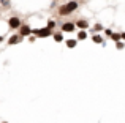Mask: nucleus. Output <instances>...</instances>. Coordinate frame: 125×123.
<instances>
[{"label": "nucleus", "mask_w": 125, "mask_h": 123, "mask_svg": "<svg viewBox=\"0 0 125 123\" xmlns=\"http://www.w3.org/2000/svg\"><path fill=\"white\" fill-rule=\"evenodd\" d=\"M3 123H8V122H3Z\"/></svg>", "instance_id": "obj_19"}, {"label": "nucleus", "mask_w": 125, "mask_h": 123, "mask_svg": "<svg viewBox=\"0 0 125 123\" xmlns=\"http://www.w3.org/2000/svg\"><path fill=\"white\" fill-rule=\"evenodd\" d=\"M54 41H57V43H62L63 41V33H54Z\"/></svg>", "instance_id": "obj_11"}, {"label": "nucleus", "mask_w": 125, "mask_h": 123, "mask_svg": "<svg viewBox=\"0 0 125 123\" xmlns=\"http://www.w3.org/2000/svg\"><path fill=\"white\" fill-rule=\"evenodd\" d=\"M92 41H94V43H97V44H104L103 38H101L100 35H94V36H92Z\"/></svg>", "instance_id": "obj_10"}, {"label": "nucleus", "mask_w": 125, "mask_h": 123, "mask_svg": "<svg viewBox=\"0 0 125 123\" xmlns=\"http://www.w3.org/2000/svg\"><path fill=\"white\" fill-rule=\"evenodd\" d=\"M21 40H22V36H21V35H13V36H10L8 44H10V46H13V44H18Z\"/></svg>", "instance_id": "obj_6"}, {"label": "nucleus", "mask_w": 125, "mask_h": 123, "mask_svg": "<svg viewBox=\"0 0 125 123\" xmlns=\"http://www.w3.org/2000/svg\"><path fill=\"white\" fill-rule=\"evenodd\" d=\"M120 40H125V32H124V33H120Z\"/></svg>", "instance_id": "obj_17"}, {"label": "nucleus", "mask_w": 125, "mask_h": 123, "mask_svg": "<svg viewBox=\"0 0 125 123\" xmlns=\"http://www.w3.org/2000/svg\"><path fill=\"white\" fill-rule=\"evenodd\" d=\"M100 30H103V25L98 22V24H95V27H94V32H100Z\"/></svg>", "instance_id": "obj_14"}, {"label": "nucleus", "mask_w": 125, "mask_h": 123, "mask_svg": "<svg viewBox=\"0 0 125 123\" xmlns=\"http://www.w3.org/2000/svg\"><path fill=\"white\" fill-rule=\"evenodd\" d=\"M59 14L60 16H68V14H71V11L67 8V5H62L60 8H59Z\"/></svg>", "instance_id": "obj_8"}, {"label": "nucleus", "mask_w": 125, "mask_h": 123, "mask_svg": "<svg viewBox=\"0 0 125 123\" xmlns=\"http://www.w3.org/2000/svg\"><path fill=\"white\" fill-rule=\"evenodd\" d=\"M78 6H79V3H78V2H74V0H71V2H68V3H67V8L70 9L71 13H73V11H76V9H78Z\"/></svg>", "instance_id": "obj_7"}, {"label": "nucleus", "mask_w": 125, "mask_h": 123, "mask_svg": "<svg viewBox=\"0 0 125 123\" xmlns=\"http://www.w3.org/2000/svg\"><path fill=\"white\" fill-rule=\"evenodd\" d=\"M74 25L79 28H83V30H85V28H89V21H85V19H79V21L74 22Z\"/></svg>", "instance_id": "obj_5"}, {"label": "nucleus", "mask_w": 125, "mask_h": 123, "mask_svg": "<svg viewBox=\"0 0 125 123\" xmlns=\"http://www.w3.org/2000/svg\"><path fill=\"white\" fill-rule=\"evenodd\" d=\"M8 25L11 28H19V27H21V19L16 18V16H13V18L8 19Z\"/></svg>", "instance_id": "obj_2"}, {"label": "nucleus", "mask_w": 125, "mask_h": 123, "mask_svg": "<svg viewBox=\"0 0 125 123\" xmlns=\"http://www.w3.org/2000/svg\"><path fill=\"white\" fill-rule=\"evenodd\" d=\"M74 22H65L63 25H62V32H65V33H70V32H74Z\"/></svg>", "instance_id": "obj_3"}, {"label": "nucleus", "mask_w": 125, "mask_h": 123, "mask_svg": "<svg viewBox=\"0 0 125 123\" xmlns=\"http://www.w3.org/2000/svg\"><path fill=\"white\" fill-rule=\"evenodd\" d=\"M46 27H48V28H51V30H52V28L55 27V22H54V21H48V25H46Z\"/></svg>", "instance_id": "obj_15"}, {"label": "nucleus", "mask_w": 125, "mask_h": 123, "mask_svg": "<svg viewBox=\"0 0 125 123\" xmlns=\"http://www.w3.org/2000/svg\"><path fill=\"white\" fill-rule=\"evenodd\" d=\"M116 47L117 49H124V43L122 41H116Z\"/></svg>", "instance_id": "obj_16"}, {"label": "nucleus", "mask_w": 125, "mask_h": 123, "mask_svg": "<svg viewBox=\"0 0 125 123\" xmlns=\"http://www.w3.org/2000/svg\"><path fill=\"white\" fill-rule=\"evenodd\" d=\"M65 44H67V47L73 49V47L78 46V40H73V38H71V40H67V41H65Z\"/></svg>", "instance_id": "obj_9"}, {"label": "nucleus", "mask_w": 125, "mask_h": 123, "mask_svg": "<svg viewBox=\"0 0 125 123\" xmlns=\"http://www.w3.org/2000/svg\"><path fill=\"white\" fill-rule=\"evenodd\" d=\"M87 38V32L85 30H81L79 33H78V40H85Z\"/></svg>", "instance_id": "obj_12"}, {"label": "nucleus", "mask_w": 125, "mask_h": 123, "mask_svg": "<svg viewBox=\"0 0 125 123\" xmlns=\"http://www.w3.org/2000/svg\"><path fill=\"white\" fill-rule=\"evenodd\" d=\"M2 41H3V36H0V43H2Z\"/></svg>", "instance_id": "obj_18"}, {"label": "nucleus", "mask_w": 125, "mask_h": 123, "mask_svg": "<svg viewBox=\"0 0 125 123\" xmlns=\"http://www.w3.org/2000/svg\"><path fill=\"white\" fill-rule=\"evenodd\" d=\"M30 33H32V28L29 27L27 24H24V25L21 24V33H19V35H21V36L24 38V36H29V35H30Z\"/></svg>", "instance_id": "obj_4"}, {"label": "nucleus", "mask_w": 125, "mask_h": 123, "mask_svg": "<svg viewBox=\"0 0 125 123\" xmlns=\"http://www.w3.org/2000/svg\"><path fill=\"white\" fill-rule=\"evenodd\" d=\"M32 33L35 35V36H38V38H46V36H51L52 35V30L51 28H33L32 30Z\"/></svg>", "instance_id": "obj_1"}, {"label": "nucleus", "mask_w": 125, "mask_h": 123, "mask_svg": "<svg viewBox=\"0 0 125 123\" xmlns=\"http://www.w3.org/2000/svg\"><path fill=\"white\" fill-rule=\"evenodd\" d=\"M111 40L113 41H120V33H111Z\"/></svg>", "instance_id": "obj_13"}]
</instances>
